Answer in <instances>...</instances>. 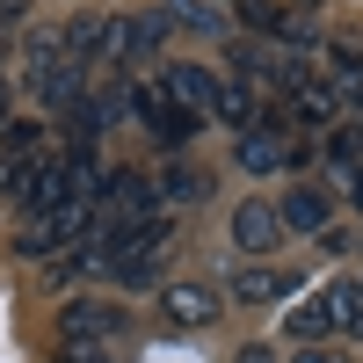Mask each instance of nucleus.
Instances as JSON below:
<instances>
[{
    "mask_svg": "<svg viewBox=\"0 0 363 363\" xmlns=\"http://www.w3.org/2000/svg\"><path fill=\"white\" fill-rule=\"evenodd\" d=\"M167 247H174V218H145L131 233H116L109 247L95 255V269L87 277H109V284H124V291H145L167 269Z\"/></svg>",
    "mask_w": 363,
    "mask_h": 363,
    "instance_id": "f257e3e1",
    "label": "nucleus"
},
{
    "mask_svg": "<svg viewBox=\"0 0 363 363\" xmlns=\"http://www.w3.org/2000/svg\"><path fill=\"white\" fill-rule=\"evenodd\" d=\"M102 196V160L95 153H44L37 174H29V196L22 211L44 218V211H66V203H95Z\"/></svg>",
    "mask_w": 363,
    "mask_h": 363,
    "instance_id": "f03ea898",
    "label": "nucleus"
},
{
    "mask_svg": "<svg viewBox=\"0 0 363 363\" xmlns=\"http://www.w3.org/2000/svg\"><path fill=\"white\" fill-rule=\"evenodd\" d=\"M124 306H109V298H73L66 313H58V342L66 356H116L124 349Z\"/></svg>",
    "mask_w": 363,
    "mask_h": 363,
    "instance_id": "7ed1b4c3",
    "label": "nucleus"
},
{
    "mask_svg": "<svg viewBox=\"0 0 363 363\" xmlns=\"http://www.w3.org/2000/svg\"><path fill=\"white\" fill-rule=\"evenodd\" d=\"M233 160L247 167V174H291V167H306V160H313V138H298V131L284 124V116H269V124L240 131Z\"/></svg>",
    "mask_w": 363,
    "mask_h": 363,
    "instance_id": "20e7f679",
    "label": "nucleus"
},
{
    "mask_svg": "<svg viewBox=\"0 0 363 363\" xmlns=\"http://www.w3.org/2000/svg\"><path fill=\"white\" fill-rule=\"evenodd\" d=\"M87 218H95V203H66V211H44V218H29L15 233V255L22 262H58V255H73L80 247V233Z\"/></svg>",
    "mask_w": 363,
    "mask_h": 363,
    "instance_id": "39448f33",
    "label": "nucleus"
},
{
    "mask_svg": "<svg viewBox=\"0 0 363 363\" xmlns=\"http://www.w3.org/2000/svg\"><path fill=\"white\" fill-rule=\"evenodd\" d=\"M284 327L298 342H327V335H349V277H335V284H320V291H306L298 306L284 313Z\"/></svg>",
    "mask_w": 363,
    "mask_h": 363,
    "instance_id": "423d86ee",
    "label": "nucleus"
},
{
    "mask_svg": "<svg viewBox=\"0 0 363 363\" xmlns=\"http://www.w3.org/2000/svg\"><path fill=\"white\" fill-rule=\"evenodd\" d=\"M131 116L145 124V138H153L160 153H182V145H189V131H196L189 116L167 102V87H160V80H131Z\"/></svg>",
    "mask_w": 363,
    "mask_h": 363,
    "instance_id": "0eeeda50",
    "label": "nucleus"
},
{
    "mask_svg": "<svg viewBox=\"0 0 363 363\" xmlns=\"http://www.w3.org/2000/svg\"><path fill=\"white\" fill-rule=\"evenodd\" d=\"M218 313H225L218 284H167L160 291V320L174 327V335H203V327H218Z\"/></svg>",
    "mask_w": 363,
    "mask_h": 363,
    "instance_id": "6e6552de",
    "label": "nucleus"
},
{
    "mask_svg": "<svg viewBox=\"0 0 363 363\" xmlns=\"http://www.w3.org/2000/svg\"><path fill=\"white\" fill-rule=\"evenodd\" d=\"M160 87H167V102L189 116V124H211V95H218V73H211V66H189V58H174V66L160 73Z\"/></svg>",
    "mask_w": 363,
    "mask_h": 363,
    "instance_id": "1a4fd4ad",
    "label": "nucleus"
},
{
    "mask_svg": "<svg viewBox=\"0 0 363 363\" xmlns=\"http://www.w3.org/2000/svg\"><path fill=\"white\" fill-rule=\"evenodd\" d=\"M233 247L240 255H277L284 247V218H277L269 196H240V211H233Z\"/></svg>",
    "mask_w": 363,
    "mask_h": 363,
    "instance_id": "9d476101",
    "label": "nucleus"
},
{
    "mask_svg": "<svg viewBox=\"0 0 363 363\" xmlns=\"http://www.w3.org/2000/svg\"><path fill=\"white\" fill-rule=\"evenodd\" d=\"M313 80H320L342 109H356V102H363V51H349V44H320V73H313Z\"/></svg>",
    "mask_w": 363,
    "mask_h": 363,
    "instance_id": "9b49d317",
    "label": "nucleus"
},
{
    "mask_svg": "<svg viewBox=\"0 0 363 363\" xmlns=\"http://www.w3.org/2000/svg\"><path fill=\"white\" fill-rule=\"evenodd\" d=\"M277 218H284V233H327L335 225V196L313 189V182H298V189L277 196Z\"/></svg>",
    "mask_w": 363,
    "mask_h": 363,
    "instance_id": "f8f14e48",
    "label": "nucleus"
},
{
    "mask_svg": "<svg viewBox=\"0 0 363 363\" xmlns=\"http://www.w3.org/2000/svg\"><path fill=\"white\" fill-rule=\"evenodd\" d=\"M225 291L240 306H284V298H298V269H240Z\"/></svg>",
    "mask_w": 363,
    "mask_h": 363,
    "instance_id": "ddd939ff",
    "label": "nucleus"
},
{
    "mask_svg": "<svg viewBox=\"0 0 363 363\" xmlns=\"http://www.w3.org/2000/svg\"><path fill=\"white\" fill-rule=\"evenodd\" d=\"M211 124H225V131H255L262 124V95L247 80H218V95H211Z\"/></svg>",
    "mask_w": 363,
    "mask_h": 363,
    "instance_id": "4468645a",
    "label": "nucleus"
},
{
    "mask_svg": "<svg viewBox=\"0 0 363 363\" xmlns=\"http://www.w3.org/2000/svg\"><path fill=\"white\" fill-rule=\"evenodd\" d=\"M160 15H167V29H196V37H225L233 29V15L211 8V0H160Z\"/></svg>",
    "mask_w": 363,
    "mask_h": 363,
    "instance_id": "2eb2a0df",
    "label": "nucleus"
},
{
    "mask_svg": "<svg viewBox=\"0 0 363 363\" xmlns=\"http://www.w3.org/2000/svg\"><path fill=\"white\" fill-rule=\"evenodd\" d=\"M291 116H298L306 131H335V124H342V102L327 95L320 80H306V87H291Z\"/></svg>",
    "mask_w": 363,
    "mask_h": 363,
    "instance_id": "dca6fc26",
    "label": "nucleus"
},
{
    "mask_svg": "<svg viewBox=\"0 0 363 363\" xmlns=\"http://www.w3.org/2000/svg\"><path fill=\"white\" fill-rule=\"evenodd\" d=\"M131 58V15H102L95 22V51H87V66H124Z\"/></svg>",
    "mask_w": 363,
    "mask_h": 363,
    "instance_id": "f3484780",
    "label": "nucleus"
},
{
    "mask_svg": "<svg viewBox=\"0 0 363 363\" xmlns=\"http://www.w3.org/2000/svg\"><path fill=\"white\" fill-rule=\"evenodd\" d=\"M167 37H174V29H167V15H160V8L131 15V58H160V51H167Z\"/></svg>",
    "mask_w": 363,
    "mask_h": 363,
    "instance_id": "a211bd4d",
    "label": "nucleus"
},
{
    "mask_svg": "<svg viewBox=\"0 0 363 363\" xmlns=\"http://www.w3.org/2000/svg\"><path fill=\"white\" fill-rule=\"evenodd\" d=\"M0 160H44V131H37V124H22V116H15V124L0 131Z\"/></svg>",
    "mask_w": 363,
    "mask_h": 363,
    "instance_id": "6ab92c4d",
    "label": "nucleus"
},
{
    "mask_svg": "<svg viewBox=\"0 0 363 363\" xmlns=\"http://www.w3.org/2000/svg\"><path fill=\"white\" fill-rule=\"evenodd\" d=\"M153 196H167V203H196V196H203V174H196V167H167Z\"/></svg>",
    "mask_w": 363,
    "mask_h": 363,
    "instance_id": "aec40b11",
    "label": "nucleus"
},
{
    "mask_svg": "<svg viewBox=\"0 0 363 363\" xmlns=\"http://www.w3.org/2000/svg\"><path fill=\"white\" fill-rule=\"evenodd\" d=\"M291 363H349V356H342V349H327V342H306Z\"/></svg>",
    "mask_w": 363,
    "mask_h": 363,
    "instance_id": "412c9836",
    "label": "nucleus"
},
{
    "mask_svg": "<svg viewBox=\"0 0 363 363\" xmlns=\"http://www.w3.org/2000/svg\"><path fill=\"white\" fill-rule=\"evenodd\" d=\"M29 8H37V0H0V29H22Z\"/></svg>",
    "mask_w": 363,
    "mask_h": 363,
    "instance_id": "4be33fe9",
    "label": "nucleus"
},
{
    "mask_svg": "<svg viewBox=\"0 0 363 363\" xmlns=\"http://www.w3.org/2000/svg\"><path fill=\"white\" fill-rule=\"evenodd\" d=\"M349 335H363V277H349Z\"/></svg>",
    "mask_w": 363,
    "mask_h": 363,
    "instance_id": "5701e85b",
    "label": "nucleus"
},
{
    "mask_svg": "<svg viewBox=\"0 0 363 363\" xmlns=\"http://www.w3.org/2000/svg\"><path fill=\"white\" fill-rule=\"evenodd\" d=\"M240 363H277V349H262V342H255V349H240Z\"/></svg>",
    "mask_w": 363,
    "mask_h": 363,
    "instance_id": "b1692460",
    "label": "nucleus"
},
{
    "mask_svg": "<svg viewBox=\"0 0 363 363\" xmlns=\"http://www.w3.org/2000/svg\"><path fill=\"white\" fill-rule=\"evenodd\" d=\"M66 363H116V356H66Z\"/></svg>",
    "mask_w": 363,
    "mask_h": 363,
    "instance_id": "393cba45",
    "label": "nucleus"
},
{
    "mask_svg": "<svg viewBox=\"0 0 363 363\" xmlns=\"http://www.w3.org/2000/svg\"><path fill=\"white\" fill-rule=\"evenodd\" d=\"M0 102H8V58H0Z\"/></svg>",
    "mask_w": 363,
    "mask_h": 363,
    "instance_id": "a878e982",
    "label": "nucleus"
}]
</instances>
